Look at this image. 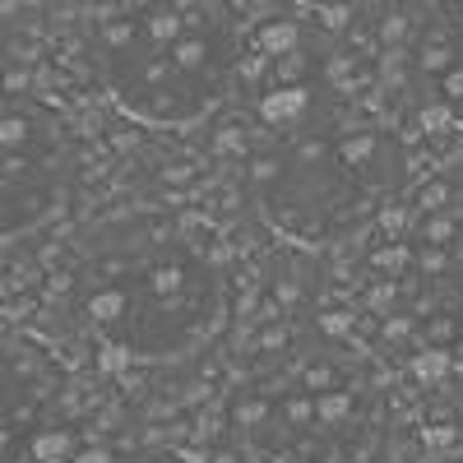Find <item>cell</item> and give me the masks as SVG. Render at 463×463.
<instances>
[{
  "mask_svg": "<svg viewBox=\"0 0 463 463\" xmlns=\"http://www.w3.org/2000/svg\"><path fill=\"white\" fill-rule=\"evenodd\" d=\"M107 463H172V458H107Z\"/></svg>",
  "mask_w": 463,
  "mask_h": 463,
  "instance_id": "obj_9",
  "label": "cell"
},
{
  "mask_svg": "<svg viewBox=\"0 0 463 463\" xmlns=\"http://www.w3.org/2000/svg\"><path fill=\"white\" fill-rule=\"evenodd\" d=\"M0 237H37L70 200V130L61 111L28 89L5 93L0 111Z\"/></svg>",
  "mask_w": 463,
  "mask_h": 463,
  "instance_id": "obj_4",
  "label": "cell"
},
{
  "mask_svg": "<svg viewBox=\"0 0 463 463\" xmlns=\"http://www.w3.org/2000/svg\"><path fill=\"white\" fill-rule=\"evenodd\" d=\"M357 384L334 366L306 362L274 390H260L246 431L269 463H334L357 436Z\"/></svg>",
  "mask_w": 463,
  "mask_h": 463,
  "instance_id": "obj_5",
  "label": "cell"
},
{
  "mask_svg": "<svg viewBox=\"0 0 463 463\" xmlns=\"http://www.w3.org/2000/svg\"><path fill=\"white\" fill-rule=\"evenodd\" d=\"M408 80L440 121L463 130V0H436L408 43Z\"/></svg>",
  "mask_w": 463,
  "mask_h": 463,
  "instance_id": "obj_6",
  "label": "cell"
},
{
  "mask_svg": "<svg viewBox=\"0 0 463 463\" xmlns=\"http://www.w3.org/2000/svg\"><path fill=\"white\" fill-rule=\"evenodd\" d=\"M301 10H316V14H347V10H362L371 0H297Z\"/></svg>",
  "mask_w": 463,
  "mask_h": 463,
  "instance_id": "obj_8",
  "label": "cell"
},
{
  "mask_svg": "<svg viewBox=\"0 0 463 463\" xmlns=\"http://www.w3.org/2000/svg\"><path fill=\"white\" fill-rule=\"evenodd\" d=\"M250 33L232 0H107L84 33L98 93L135 126L195 130L241 93Z\"/></svg>",
  "mask_w": 463,
  "mask_h": 463,
  "instance_id": "obj_3",
  "label": "cell"
},
{
  "mask_svg": "<svg viewBox=\"0 0 463 463\" xmlns=\"http://www.w3.org/2000/svg\"><path fill=\"white\" fill-rule=\"evenodd\" d=\"M427 334L445 357H463V255L449 264V274L427 279L421 274V297L412 306Z\"/></svg>",
  "mask_w": 463,
  "mask_h": 463,
  "instance_id": "obj_7",
  "label": "cell"
},
{
  "mask_svg": "<svg viewBox=\"0 0 463 463\" xmlns=\"http://www.w3.org/2000/svg\"><path fill=\"white\" fill-rule=\"evenodd\" d=\"M61 311L130 366H176L227 325V274L200 227L167 209H121L74 241Z\"/></svg>",
  "mask_w": 463,
  "mask_h": 463,
  "instance_id": "obj_2",
  "label": "cell"
},
{
  "mask_svg": "<svg viewBox=\"0 0 463 463\" xmlns=\"http://www.w3.org/2000/svg\"><path fill=\"white\" fill-rule=\"evenodd\" d=\"M255 144L246 158L250 200L297 246L353 241L390 209L412 176L403 139L325 80H292L250 47Z\"/></svg>",
  "mask_w": 463,
  "mask_h": 463,
  "instance_id": "obj_1",
  "label": "cell"
},
{
  "mask_svg": "<svg viewBox=\"0 0 463 463\" xmlns=\"http://www.w3.org/2000/svg\"><path fill=\"white\" fill-rule=\"evenodd\" d=\"M19 5H37V0H5V10H19Z\"/></svg>",
  "mask_w": 463,
  "mask_h": 463,
  "instance_id": "obj_10",
  "label": "cell"
}]
</instances>
